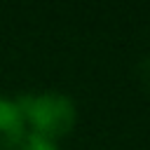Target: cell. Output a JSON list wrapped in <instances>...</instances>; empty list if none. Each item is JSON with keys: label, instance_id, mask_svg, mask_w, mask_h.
Here are the masks:
<instances>
[{"label": "cell", "instance_id": "cell-1", "mask_svg": "<svg viewBox=\"0 0 150 150\" xmlns=\"http://www.w3.org/2000/svg\"><path fill=\"white\" fill-rule=\"evenodd\" d=\"M23 117V122L30 127V131L59 141L68 136L77 122V110L75 103L59 91H42V94H19L12 98Z\"/></svg>", "mask_w": 150, "mask_h": 150}, {"label": "cell", "instance_id": "cell-3", "mask_svg": "<svg viewBox=\"0 0 150 150\" xmlns=\"http://www.w3.org/2000/svg\"><path fill=\"white\" fill-rule=\"evenodd\" d=\"M14 150H59V148H56L54 141L35 134V131H26L23 138L19 141V145H16Z\"/></svg>", "mask_w": 150, "mask_h": 150}, {"label": "cell", "instance_id": "cell-4", "mask_svg": "<svg viewBox=\"0 0 150 150\" xmlns=\"http://www.w3.org/2000/svg\"><path fill=\"white\" fill-rule=\"evenodd\" d=\"M136 75H138V82H141V87L150 94V56H145L141 63H138V68H136Z\"/></svg>", "mask_w": 150, "mask_h": 150}, {"label": "cell", "instance_id": "cell-2", "mask_svg": "<svg viewBox=\"0 0 150 150\" xmlns=\"http://www.w3.org/2000/svg\"><path fill=\"white\" fill-rule=\"evenodd\" d=\"M26 134V122L12 98L0 96V150H14Z\"/></svg>", "mask_w": 150, "mask_h": 150}]
</instances>
